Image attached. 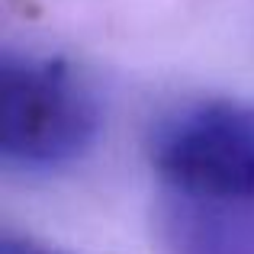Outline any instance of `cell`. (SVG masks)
Returning a JSON list of instances; mask_svg holds the SVG:
<instances>
[{
    "label": "cell",
    "mask_w": 254,
    "mask_h": 254,
    "mask_svg": "<svg viewBox=\"0 0 254 254\" xmlns=\"http://www.w3.org/2000/svg\"><path fill=\"white\" fill-rule=\"evenodd\" d=\"M100 129V97L81 68L58 55H3L0 158L6 168L64 171L97 145Z\"/></svg>",
    "instance_id": "6da1fadb"
},
{
    "label": "cell",
    "mask_w": 254,
    "mask_h": 254,
    "mask_svg": "<svg viewBox=\"0 0 254 254\" xmlns=\"http://www.w3.org/2000/svg\"><path fill=\"white\" fill-rule=\"evenodd\" d=\"M145 151L168 193H254V103L238 97H196L177 103L151 126Z\"/></svg>",
    "instance_id": "7a4b0ae2"
},
{
    "label": "cell",
    "mask_w": 254,
    "mask_h": 254,
    "mask_svg": "<svg viewBox=\"0 0 254 254\" xmlns=\"http://www.w3.org/2000/svg\"><path fill=\"white\" fill-rule=\"evenodd\" d=\"M164 254H254V193L245 196H158Z\"/></svg>",
    "instance_id": "3957f363"
},
{
    "label": "cell",
    "mask_w": 254,
    "mask_h": 254,
    "mask_svg": "<svg viewBox=\"0 0 254 254\" xmlns=\"http://www.w3.org/2000/svg\"><path fill=\"white\" fill-rule=\"evenodd\" d=\"M0 254H68L55 245H45V242H36L29 235H13V232H3L0 238Z\"/></svg>",
    "instance_id": "277c9868"
}]
</instances>
